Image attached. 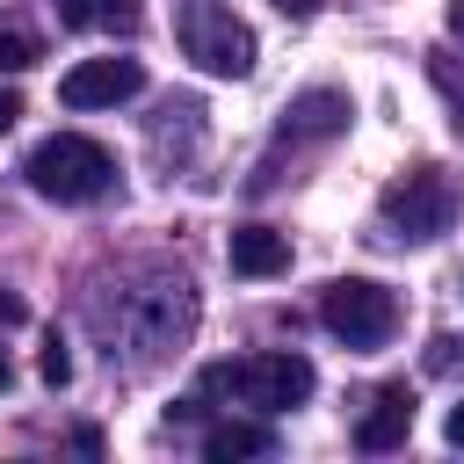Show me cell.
I'll return each mask as SVG.
<instances>
[{"label":"cell","instance_id":"8992f818","mask_svg":"<svg viewBox=\"0 0 464 464\" xmlns=\"http://www.w3.org/2000/svg\"><path fill=\"white\" fill-rule=\"evenodd\" d=\"M188 326H196V290L174 276V283H152V290H138V297H130L123 341H130V355H138V362H152V355L181 348V341H188Z\"/></svg>","mask_w":464,"mask_h":464},{"label":"cell","instance_id":"ac0fdd59","mask_svg":"<svg viewBox=\"0 0 464 464\" xmlns=\"http://www.w3.org/2000/svg\"><path fill=\"white\" fill-rule=\"evenodd\" d=\"M14 116H22V94H14V87H0V138L14 130Z\"/></svg>","mask_w":464,"mask_h":464},{"label":"cell","instance_id":"9a60e30c","mask_svg":"<svg viewBox=\"0 0 464 464\" xmlns=\"http://www.w3.org/2000/svg\"><path fill=\"white\" fill-rule=\"evenodd\" d=\"M138 14H145L138 0H94V22H102V29H116V36H130V29H138Z\"/></svg>","mask_w":464,"mask_h":464},{"label":"cell","instance_id":"277c9868","mask_svg":"<svg viewBox=\"0 0 464 464\" xmlns=\"http://www.w3.org/2000/svg\"><path fill=\"white\" fill-rule=\"evenodd\" d=\"M319 319H326L334 341H348L355 355H370V348H384L399 334V297L384 283H370V276H341V283H326Z\"/></svg>","mask_w":464,"mask_h":464},{"label":"cell","instance_id":"8fae6325","mask_svg":"<svg viewBox=\"0 0 464 464\" xmlns=\"http://www.w3.org/2000/svg\"><path fill=\"white\" fill-rule=\"evenodd\" d=\"M268 450H276V428H261V420H218V428H203V457H210V464L268 457Z\"/></svg>","mask_w":464,"mask_h":464},{"label":"cell","instance_id":"4fadbf2b","mask_svg":"<svg viewBox=\"0 0 464 464\" xmlns=\"http://www.w3.org/2000/svg\"><path fill=\"white\" fill-rule=\"evenodd\" d=\"M420 362H428V377H457L464 370V334H435Z\"/></svg>","mask_w":464,"mask_h":464},{"label":"cell","instance_id":"30bf717a","mask_svg":"<svg viewBox=\"0 0 464 464\" xmlns=\"http://www.w3.org/2000/svg\"><path fill=\"white\" fill-rule=\"evenodd\" d=\"M225 261H232V276H283L290 268V232H276V225H232V239H225Z\"/></svg>","mask_w":464,"mask_h":464},{"label":"cell","instance_id":"d6986e66","mask_svg":"<svg viewBox=\"0 0 464 464\" xmlns=\"http://www.w3.org/2000/svg\"><path fill=\"white\" fill-rule=\"evenodd\" d=\"M442 442H450V450H464V399L450 406V420H442Z\"/></svg>","mask_w":464,"mask_h":464},{"label":"cell","instance_id":"3957f363","mask_svg":"<svg viewBox=\"0 0 464 464\" xmlns=\"http://www.w3.org/2000/svg\"><path fill=\"white\" fill-rule=\"evenodd\" d=\"M174 44L196 72L210 80H246L254 72V29L232 14V0H174Z\"/></svg>","mask_w":464,"mask_h":464},{"label":"cell","instance_id":"e0dca14e","mask_svg":"<svg viewBox=\"0 0 464 464\" xmlns=\"http://www.w3.org/2000/svg\"><path fill=\"white\" fill-rule=\"evenodd\" d=\"M22 319H29V304H22L14 290H0V334H7V326H22Z\"/></svg>","mask_w":464,"mask_h":464},{"label":"cell","instance_id":"44dd1931","mask_svg":"<svg viewBox=\"0 0 464 464\" xmlns=\"http://www.w3.org/2000/svg\"><path fill=\"white\" fill-rule=\"evenodd\" d=\"M442 29H450V36L464 44V0H450V7H442Z\"/></svg>","mask_w":464,"mask_h":464},{"label":"cell","instance_id":"6da1fadb","mask_svg":"<svg viewBox=\"0 0 464 464\" xmlns=\"http://www.w3.org/2000/svg\"><path fill=\"white\" fill-rule=\"evenodd\" d=\"M22 174H29V188L51 196V203H94V196L116 188V152H109L102 138H87V130H51V138L22 160Z\"/></svg>","mask_w":464,"mask_h":464},{"label":"cell","instance_id":"2e32d148","mask_svg":"<svg viewBox=\"0 0 464 464\" xmlns=\"http://www.w3.org/2000/svg\"><path fill=\"white\" fill-rule=\"evenodd\" d=\"M58 22H65V29H87V22H94V0H58Z\"/></svg>","mask_w":464,"mask_h":464},{"label":"cell","instance_id":"7402d4cb","mask_svg":"<svg viewBox=\"0 0 464 464\" xmlns=\"http://www.w3.org/2000/svg\"><path fill=\"white\" fill-rule=\"evenodd\" d=\"M7 384H14V362H7V355H0V392H7Z\"/></svg>","mask_w":464,"mask_h":464},{"label":"cell","instance_id":"ffe728a7","mask_svg":"<svg viewBox=\"0 0 464 464\" xmlns=\"http://www.w3.org/2000/svg\"><path fill=\"white\" fill-rule=\"evenodd\" d=\"M276 14H290V22H312V14H319V0H276Z\"/></svg>","mask_w":464,"mask_h":464},{"label":"cell","instance_id":"9c48e42d","mask_svg":"<svg viewBox=\"0 0 464 464\" xmlns=\"http://www.w3.org/2000/svg\"><path fill=\"white\" fill-rule=\"evenodd\" d=\"M406 435H413V392H406V384H384V392L370 399V413L355 420V450L384 457V450H399Z\"/></svg>","mask_w":464,"mask_h":464},{"label":"cell","instance_id":"52a82bcc","mask_svg":"<svg viewBox=\"0 0 464 464\" xmlns=\"http://www.w3.org/2000/svg\"><path fill=\"white\" fill-rule=\"evenodd\" d=\"M145 87V65L138 58H87V65H72L65 80H58V102L65 109H116V102H130Z\"/></svg>","mask_w":464,"mask_h":464},{"label":"cell","instance_id":"ba28073f","mask_svg":"<svg viewBox=\"0 0 464 464\" xmlns=\"http://www.w3.org/2000/svg\"><path fill=\"white\" fill-rule=\"evenodd\" d=\"M355 123V102L341 87H304L290 109H283V138H341Z\"/></svg>","mask_w":464,"mask_h":464},{"label":"cell","instance_id":"7a4b0ae2","mask_svg":"<svg viewBox=\"0 0 464 464\" xmlns=\"http://www.w3.org/2000/svg\"><path fill=\"white\" fill-rule=\"evenodd\" d=\"M312 384H319V370L297 348H268V355H239V362H210L203 370V392L239 399L254 413H290V406L312 399Z\"/></svg>","mask_w":464,"mask_h":464},{"label":"cell","instance_id":"5bb4252c","mask_svg":"<svg viewBox=\"0 0 464 464\" xmlns=\"http://www.w3.org/2000/svg\"><path fill=\"white\" fill-rule=\"evenodd\" d=\"M36 370H44V384H51V392H65V384H72V355H65V341H58V334L44 341V355H36Z\"/></svg>","mask_w":464,"mask_h":464},{"label":"cell","instance_id":"5b68a950","mask_svg":"<svg viewBox=\"0 0 464 464\" xmlns=\"http://www.w3.org/2000/svg\"><path fill=\"white\" fill-rule=\"evenodd\" d=\"M377 218H384V239H442L450 218H457V188L435 167H413V174H399L384 188Z\"/></svg>","mask_w":464,"mask_h":464},{"label":"cell","instance_id":"7c38bea8","mask_svg":"<svg viewBox=\"0 0 464 464\" xmlns=\"http://www.w3.org/2000/svg\"><path fill=\"white\" fill-rule=\"evenodd\" d=\"M36 58H44V44L29 29H0V72H29Z\"/></svg>","mask_w":464,"mask_h":464}]
</instances>
